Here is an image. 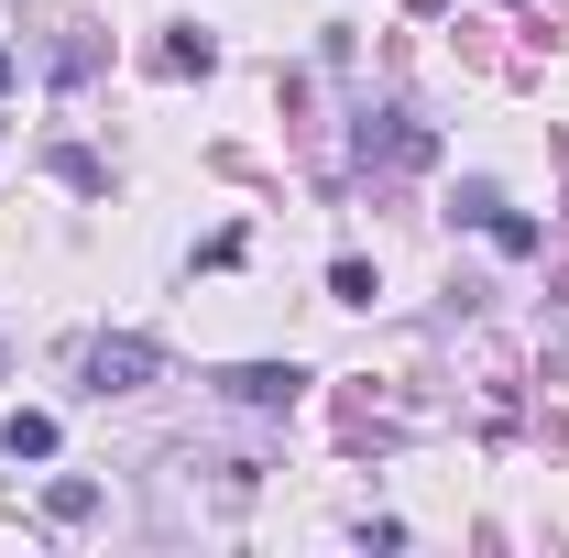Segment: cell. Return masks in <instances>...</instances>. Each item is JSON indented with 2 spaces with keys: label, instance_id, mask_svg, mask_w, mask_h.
Here are the masks:
<instances>
[{
  "label": "cell",
  "instance_id": "8",
  "mask_svg": "<svg viewBox=\"0 0 569 558\" xmlns=\"http://www.w3.org/2000/svg\"><path fill=\"white\" fill-rule=\"evenodd\" d=\"M56 176H67L77 198H99V187H110V176H99V153H77V142H56Z\"/></svg>",
  "mask_w": 569,
  "mask_h": 558
},
{
  "label": "cell",
  "instance_id": "9",
  "mask_svg": "<svg viewBox=\"0 0 569 558\" xmlns=\"http://www.w3.org/2000/svg\"><path fill=\"white\" fill-rule=\"evenodd\" d=\"M11 77H22V67H11V56H0V99H11Z\"/></svg>",
  "mask_w": 569,
  "mask_h": 558
},
{
  "label": "cell",
  "instance_id": "5",
  "mask_svg": "<svg viewBox=\"0 0 569 558\" xmlns=\"http://www.w3.org/2000/svg\"><path fill=\"white\" fill-rule=\"evenodd\" d=\"M209 67H219V44H209V33H198V22H187V33L164 44V77H209Z\"/></svg>",
  "mask_w": 569,
  "mask_h": 558
},
{
  "label": "cell",
  "instance_id": "6",
  "mask_svg": "<svg viewBox=\"0 0 569 558\" xmlns=\"http://www.w3.org/2000/svg\"><path fill=\"white\" fill-rule=\"evenodd\" d=\"M329 296H340V307H372V263L340 252V263H329Z\"/></svg>",
  "mask_w": 569,
  "mask_h": 558
},
{
  "label": "cell",
  "instance_id": "7",
  "mask_svg": "<svg viewBox=\"0 0 569 558\" xmlns=\"http://www.w3.org/2000/svg\"><path fill=\"white\" fill-rule=\"evenodd\" d=\"M44 515H56V526H77V515H99V482H77V471H67V482L44 492Z\"/></svg>",
  "mask_w": 569,
  "mask_h": 558
},
{
  "label": "cell",
  "instance_id": "1",
  "mask_svg": "<svg viewBox=\"0 0 569 558\" xmlns=\"http://www.w3.org/2000/svg\"><path fill=\"white\" fill-rule=\"evenodd\" d=\"M142 383H164V350L153 340H88V395H142Z\"/></svg>",
  "mask_w": 569,
  "mask_h": 558
},
{
  "label": "cell",
  "instance_id": "2",
  "mask_svg": "<svg viewBox=\"0 0 569 558\" xmlns=\"http://www.w3.org/2000/svg\"><path fill=\"white\" fill-rule=\"evenodd\" d=\"M219 395H230V406H296V395H307V372H296V361H230V372H219Z\"/></svg>",
  "mask_w": 569,
  "mask_h": 558
},
{
  "label": "cell",
  "instance_id": "3",
  "mask_svg": "<svg viewBox=\"0 0 569 558\" xmlns=\"http://www.w3.org/2000/svg\"><path fill=\"white\" fill-rule=\"evenodd\" d=\"M438 142H427V121H406V110H383V121H361V165H427Z\"/></svg>",
  "mask_w": 569,
  "mask_h": 558
},
{
  "label": "cell",
  "instance_id": "4",
  "mask_svg": "<svg viewBox=\"0 0 569 558\" xmlns=\"http://www.w3.org/2000/svg\"><path fill=\"white\" fill-rule=\"evenodd\" d=\"M0 449H11V460H56V449H67V427L44 417V406H11V417H0Z\"/></svg>",
  "mask_w": 569,
  "mask_h": 558
}]
</instances>
